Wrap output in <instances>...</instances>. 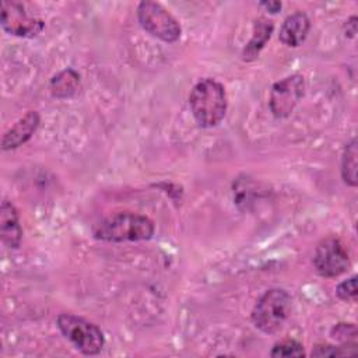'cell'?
I'll list each match as a JSON object with an SVG mask.
<instances>
[{
  "label": "cell",
  "instance_id": "cell-10",
  "mask_svg": "<svg viewBox=\"0 0 358 358\" xmlns=\"http://www.w3.org/2000/svg\"><path fill=\"white\" fill-rule=\"evenodd\" d=\"M0 236L3 243L10 249H17L22 241L18 211L8 200H3L0 206Z\"/></svg>",
  "mask_w": 358,
  "mask_h": 358
},
{
  "label": "cell",
  "instance_id": "cell-9",
  "mask_svg": "<svg viewBox=\"0 0 358 358\" xmlns=\"http://www.w3.org/2000/svg\"><path fill=\"white\" fill-rule=\"evenodd\" d=\"M39 123H41V116L36 110L27 112L3 134L1 150L8 151L25 144L36 131Z\"/></svg>",
  "mask_w": 358,
  "mask_h": 358
},
{
  "label": "cell",
  "instance_id": "cell-2",
  "mask_svg": "<svg viewBox=\"0 0 358 358\" xmlns=\"http://www.w3.org/2000/svg\"><path fill=\"white\" fill-rule=\"evenodd\" d=\"M189 106L194 120L201 127H214L227 113L225 88L214 78L200 80L189 94Z\"/></svg>",
  "mask_w": 358,
  "mask_h": 358
},
{
  "label": "cell",
  "instance_id": "cell-20",
  "mask_svg": "<svg viewBox=\"0 0 358 358\" xmlns=\"http://www.w3.org/2000/svg\"><path fill=\"white\" fill-rule=\"evenodd\" d=\"M260 6H262V7H264V8H266L268 13H271V14H275V13H278V11L281 10V7H282L281 1H275V0L262 1V3H260Z\"/></svg>",
  "mask_w": 358,
  "mask_h": 358
},
{
  "label": "cell",
  "instance_id": "cell-14",
  "mask_svg": "<svg viewBox=\"0 0 358 358\" xmlns=\"http://www.w3.org/2000/svg\"><path fill=\"white\" fill-rule=\"evenodd\" d=\"M357 140L352 138L345 144L341 155V178L345 185L357 186Z\"/></svg>",
  "mask_w": 358,
  "mask_h": 358
},
{
  "label": "cell",
  "instance_id": "cell-19",
  "mask_svg": "<svg viewBox=\"0 0 358 358\" xmlns=\"http://www.w3.org/2000/svg\"><path fill=\"white\" fill-rule=\"evenodd\" d=\"M357 34V17L352 15L345 21V36L354 38Z\"/></svg>",
  "mask_w": 358,
  "mask_h": 358
},
{
  "label": "cell",
  "instance_id": "cell-16",
  "mask_svg": "<svg viewBox=\"0 0 358 358\" xmlns=\"http://www.w3.org/2000/svg\"><path fill=\"white\" fill-rule=\"evenodd\" d=\"M355 344H344V345H330V344H317L312 350V357H341V355H352L357 352Z\"/></svg>",
  "mask_w": 358,
  "mask_h": 358
},
{
  "label": "cell",
  "instance_id": "cell-15",
  "mask_svg": "<svg viewBox=\"0 0 358 358\" xmlns=\"http://www.w3.org/2000/svg\"><path fill=\"white\" fill-rule=\"evenodd\" d=\"M270 355L274 358H288V357H303V345L296 340H282L280 343H275L270 351Z\"/></svg>",
  "mask_w": 358,
  "mask_h": 358
},
{
  "label": "cell",
  "instance_id": "cell-7",
  "mask_svg": "<svg viewBox=\"0 0 358 358\" xmlns=\"http://www.w3.org/2000/svg\"><path fill=\"white\" fill-rule=\"evenodd\" d=\"M305 94V80L301 74H291L275 81L270 90L268 106L271 113L278 117H287L302 99Z\"/></svg>",
  "mask_w": 358,
  "mask_h": 358
},
{
  "label": "cell",
  "instance_id": "cell-17",
  "mask_svg": "<svg viewBox=\"0 0 358 358\" xmlns=\"http://www.w3.org/2000/svg\"><path fill=\"white\" fill-rule=\"evenodd\" d=\"M357 275H352L343 282H340L336 288V295L343 301H355L357 299Z\"/></svg>",
  "mask_w": 358,
  "mask_h": 358
},
{
  "label": "cell",
  "instance_id": "cell-8",
  "mask_svg": "<svg viewBox=\"0 0 358 358\" xmlns=\"http://www.w3.org/2000/svg\"><path fill=\"white\" fill-rule=\"evenodd\" d=\"M0 24L6 32L14 36L32 38L45 28L43 20L29 15L24 4L20 1H3Z\"/></svg>",
  "mask_w": 358,
  "mask_h": 358
},
{
  "label": "cell",
  "instance_id": "cell-13",
  "mask_svg": "<svg viewBox=\"0 0 358 358\" xmlns=\"http://www.w3.org/2000/svg\"><path fill=\"white\" fill-rule=\"evenodd\" d=\"M49 88L55 98H71L80 88V74L73 69H66L53 76Z\"/></svg>",
  "mask_w": 358,
  "mask_h": 358
},
{
  "label": "cell",
  "instance_id": "cell-11",
  "mask_svg": "<svg viewBox=\"0 0 358 358\" xmlns=\"http://www.w3.org/2000/svg\"><path fill=\"white\" fill-rule=\"evenodd\" d=\"M309 28H310V21L308 15L302 11H295L284 20L280 28L278 39L287 46L296 48L308 36Z\"/></svg>",
  "mask_w": 358,
  "mask_h": 358
},
{
  "label": "cell",
  "instance_id": "cell-12",
  "mask_svg": "<svg viewBox=\"0 0 358 358\" xmlns=\"http://www.w3.org/2000/svg\"><path fill=\"white\" fill-rule=\"evenodd\" d=\"M273 29H274V24L270 20L264 18V17H260L255 21L252 38L242 50L243 60L250 62V60H255L259 56L260 50L264 48L267 41L270 39V36L273 34Z\"/></svg>",
  "mask_w": 358,
  "mask_h": 358
},
{
  "label": "cell",
  "instance_id": "cell-3",
  "mask_svg": "<svg viewBox=\"0 0 358 358\" xmlns=\"http://www.w3.org/2000/svg\"><path fill=\"white\" fill-rule=\"evenodd\" d=\"M291 295L282 288L266 291L252 310L253 326L264 334L277 333L285 323L291 312Z\"/></svg>",
  "mask_w": 358,
  "mask_h": 358
},
{
  "label": "cell",
  "instance_id": "cell-6",
  "mask_svg": "<svg viewBox=\"0 0 358 358\" xmlns=\"http://www.w3.org/2000/svg\"><path fill=\"white\" fill-rule=\"evenodd\" d=\"M313 266L322 277H338L348 270L350 256L340 239L327 236L322 239L315 249Z\"/></svg>",
  "mask_w": 358,
  "mask_h": 358
},
{
  "label": "cell",
  "instance_id": "cell-4",
  "mask_svg": "<svg viewBox=\"0 0 358 358\" xmlns=\"http://www.w3.org/2000/svg\"><path fill=\"white\" fill-rule=\"evenodd\" d=\"M56 324L60 333L84 355H96L102 351L105 336L95 323L73 313H60Z\"/></svg>",
  "mask_w": 358,
  "mask_h": 358
},
{
  "label": "cell",
  "instance_id": "cell-1",
  "mask_svg": "<svg viewBox=\"0 0 358 358\" xmlns=\"http://www.w3.org/2000/svg\"><path fill=\"white\" fill-rule=\"evenodd\" d=\"M154 222L141 214L117 213L98 221L92 227V236L103 242H138L152 238Z\"/></svg>",
  "mask_w": 358,
  "mask_h": 358
},
{
  "label": "cell",
  "instance_id": "cell-5",
  "mask_svg": "<svg viewBox=\"0 0 358 358\" xmlns=\"http://www.w3.org/2000/svg\"><path fill=\"white\" fill-rule=\"evenodd\" d=\"M137 18L144 31L166 43L176 42L182 35L178 20L157 1L138 3Z\"/></svg>",
  "mask_w": 358,
  "mask_h": 358
},
{
  "label": "cell",
  "instance_id": "cell-18",
  "mask_svg": "<svg viewBox=\"0 0 358 358\" xmlns=\"http://www.w3.org/2000/svg\"><path fill=\"white\" fill-rule=\"evenodd\" d=\"M331 337L338 341H343L344 344H348L350 338L357 337V327L352 323H338L331 330Z\"/></svg>",
  "mask_w": 358,
  "mask_h": 358
}]
</instances>
